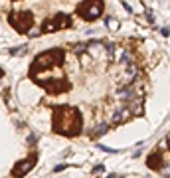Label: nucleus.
Returning <instances> with one entry per match:
<instances>
[{
    "label": "nucleus",
    "mask_w": 170,
    "mask_h": 178,
    "mask_svg": "<svg viewBox=\"0 0 170 178\" xmlns=\"http://www.w3.org/2000/svg\"><path fill=\"white\" fill-rule=\"evenodd\" d=\"M117 95H119V99H121V101H133L135 99V89L133 87H125Z\"/></svg>",
    "instance_id": "nucleus-3"
},
{
    "label": "nucleus",
    "mask_w": 170,
    "mask_h": 178,
    "mask_svg": "<svg viewBox=\"0 0 170 178\" xmlns=\"http://www.w3.org/2000/svg\"><path fill=\"white\" fill-rule=\"evenodd\" d=\"M103 6L99 0H87V2H83V6H79V14L85 18V20H95V18L101 14Z\"/></svg>",
    "instance_id": "nucleus-1"
},
{
    "label": "nucleus",
    "mask_w": 170,
    "mask_h": 178,
    "mask_svg": "<svg viewBox=\"0 0 170 178\" xmlns=\"http://www.w3.org/2000/svg\"><path fill=\"white\" fill-rule=\"evenodd\" d=\"M129 109H121V111H117V113H113V123H123L125 119L129 117Z\"/></svg>",
    "instance_id": "nucleus-4"
},
{
    "label": "nucleus",
    "mask_w": 170,
    "mask_h": 178,
    "mask_svg": "<svg viewBox=\"0 0 170 178\" xmlns=\"http://www.w3.org/2000/svg\"><path fill=\"white\" fill-rule=\"evenodd\" d=\"M107 131H109V125L107 123H101V125L95 127V135H103V133H107Z\"/></svg>",
    "instance_id": "nucleus-5"
},
{
    "label": "nucleus",
    "mask_w": 170,
    "mask_h": 178,
    "mask_svg": "<svg viewBox=\"0 0 170 178\" xmlns=\"http://www.w3.org/2000/svg\"><path fill=\"white\" fill-rule=\"evenodd\" d=\"M107 26H109L111 30H117L119 28V22L117 20H107Z\"/></svg>",
    "instance_id": "nucleus-6"
},
{
    "label": "nucleus",
    "mask_w": 170,
    "mask_h": 178,
    "mask_svg": "<svg viewBox=\"0 0 170 178\" xmlns=\"http://www.w3.org/2000/svg\"><path fill=\"white\" fill-rule=\"evenodd\" d=\"M34 164H36V158H28V162H24V164H20V166H16V168H14V174H20V176H22V174H26L28 170L34 166Z\"/></svg>",
    "instance_id": "nucleus-2"
}]
</instances>
